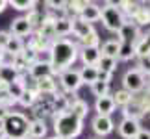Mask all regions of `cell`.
Segmentation results:
<instances>
[{
  "label": "cell",
  "mask_w": 150,
  "mask_h": 139,
  "mask_svg": "<svg viewBox=\"0 0 150 139\" xmlns=\"http://www.w3.org/2000/svg\"><path fill=\"white\" fill-rule=\"evenodd\" d=\"M78 52H80V46L76 41L69 37H61V39H56L54 43L50 45L48 48V63L52 67V74L59 76L61 72L72 69V65L76 63L78 60Z\"/></svg>",
  "instance_id": "6da1fadb"
},
{
  "label": "cell",
  "mask_w": 150,
  "mask_h": 139,
  "mask_svg": "<svg viewBox=\"0 0 150 139\" xmlns=\"http://www.w3.org/2000/svg\"><path fill=\"white\" fill-rule=\"evenodd\" d=\"M52 119H54V134L57 139H76L83 130V121L74 117L69 109L56 113Z\"/></svg>",
  "instance_id": "7a4b0ae2"
},
{
  "label": "cell",
  "mask_w": 150,
  "mask_h": 139,
  "mask_svg": "<svg viewBox=\"0 0 150 139\" xmlns=\"http://www.w3.org/2000/svg\"><path fill=\"white\" fill-rule=\"evenodd\" d=\"M0 126H2V130L6 134V139H24V137H28L30 119L21 111H11L9 117Z\"/></svg>",
  "instance_id": "3957f363"
},
{
  "label": "cell",
  "mask_w": 150,
  "mask_h": 139,
  "mask_svg": "<svg viewBox=\"0 0 150 139\" xmlns=\"http://www.w3.org/2000/svg\"><path fill=\"white\" fill-rule=\"evenodd\" d=\"M100 21H102L104 28L113 33H119V30L126 22L122 11L119 9V6L115 2H104L100 6Z\"/></svg>",
  "instance_id": "277c9868"
},
{
  "label": "cell",
  "mask_w": 150,
  "mask_h": 139,
  "mask_svg": "<svg viewBox=\"0 0 150 139\" xmlns=\"http://www.w3.org/2000/svg\"><path fill=\"white\" fill-rule=\"evenodd\" d=\"M145 87H146V76L143 72H139L137 69H130V71L124 72L122 89H126L132 95H137V93L145 91Z\"/></svg>",
  "instance_id": "5b68a950"
},
{
  "label": "cell",
  "mask_w": 150,
  "mask_h": 139,
  "mask_svg": "<svg viewBox=\"0 0 150 139\" xmlns=\"http://www.w3.org/2000/svg\"><path fill=\"white\" fill-rule=\"evenodd\" d=\"M59 85H61V91L65 93H76L80 87H82V80H80V72L78 69H69V71L61 72L59 76Z\"/></svg>",
  "instance_id": "8992f818"
},
{
  "label": "cell",
  "mask_w": 150,
  "mask_h": 139,
  "mask_svg": "<svg viewBox=\"0 0 150 139\" xmlns=\"http://www.w3.org/2000/svg\"><path fill=\"white\" fill-rule=\"evenodd\" d=\"M141 28L139 26H135L132 21H126L124 24H122V28L119 30V39L117 41L119 43H122V45H137V41H139V37H141Z\"/></svg>",
  "instance_id": "52a82bcc"
},
{
  "label": "cell",
  "mask_w": 150,
  "mask_h": 139,
  "mask_svg": "<svg viewBox=\"0 0 150 139\" xmlns=\"http://www.w3.org/2000/svg\"><path fill=\"white\" fill-rule=\"evenodd\" d=\"M91 124H93V132H95V134L98 135L100 139L106 137V135H109V134L115 130L113 119H111V117H104V115H96Z\"/></svg>",
  "instance_id": "ba28073f"
},
{
  "label": "cell",
  "mask_w": 150,
  "mask_h": 139,
  "mask_svg": "<svg viewBox=\"0 0 150 139\" xmlns=\"http://www.w3.org/2000/svg\"><path fill=\"white\" fill-rule=\"evenodd\" d=\"M139 130H141V123L134 119H122L117 126V132L122 139H135Z\"/></svg>",
  "instance_id": "9c48e42d"
},
{
  "label": "cell",
  "mask_w": 150,
  "mask_h": 139,
  "mask_svg": "<svg viewBox=\"0 0 150 139\" xmlns=\"http://www.w3.org/2000/svg\"><path fill=\"white\" fill-rule=\"evenodd\" d=\"M28 74L33 78V80H41V78H47V76H54L52 74V67L47 60H37L35 63H32L30 69H28Z\"/></svg>",
  "instance_id": "30bf717a"
},
{
  "label": "cell",
  "mask_w": 150,
  "mask_h": 139,
  "mask_svg": "<svg viewBox=\"0 0 150 139\" xmlns=\"http://www.w3.org/2000/svg\"><path fill=\"white\" fill-rule=\"evenodd\" d=\"M9 35L19 37V39L32 35V28H30V24H28V21L24 19V17H17V19L11 21V26H9Z\"/></svg>",
  "instance_id": "8fae6325"
},
{
  "label": "cell",
  "mask_w": 150,
  "mask_h": 139,
  "mask_svg": "<svg viewBox=\"0 0 150 139\" xmlns=\"http://www.w3.org/2000/svg\"><path fill=\"white\" fill-rule=\"evenodd\" d=\"M95 109H96V115H104V117H111V113L117 109L115 106V100L111 95H106V96H100L96 98L95 102Z\"/></svg>",
  "instance_id": "7c38bea8"
},
{
  "label": "cell",
  "mask_w": 150,
  "mask_h": 139,
  "mask_svg": "<svg viewBox=\"0 0 150 139\" xmlns=\"http://www.w3.org/2000/svg\"><path fill=\"white\" fill-rule=\"evenodd\" d=\"M71 28H72V35L78 39H83V37H87L91 32L95 30L93 28V24H89V22H85V21H82L80 17H76V19H72L71 21Z\"/></svg>",
  "instance_id": "4fadbf2b"
},
{
  "label": "cell",
  "mask_w": 150,
  "mask_h": 139,
  "mask_svg": "<svg viewBox=\"0 0 150 139\" xmlns=\"http://www.w3.org/2000/svg\"><path fill=\"white\" fill-rule=\"evenodd\" d=\"M135 26H148L150 24V2H139V8H137L135 15L130 19Z\"/></svg>",
  "instance_id": "5bb4252c"
},
{
  "label": "cell",
  "mask_w": 150,
  "mask_h": 139,
  "mask_svg": "<svg viewBox=\"0 0 150 139\" xmlns=\"http://www.w3.org/2000/svg\"><path fill=\"white\" fill-rule=\"evenodd\" d=\"M50 45H52V43L45 41V39H43V37H39L37 33H32V35H28V41L24 43L26 48H32V50L35 52L37 56H41L43 52H48Z\"/></svg>",
  "instance_id": "9a60e30c"
},
{
  "label": "cell",
  "mask_w": 150,
  "mask_h": 139,
  "mask_svg": "<svg viewBox=\"0 0 150 139\" xmlns=\"http://www.w3.org/2000/svg\"><path fill=\"white\" fill-rule=\"evenodd\" d=\"M100 56V48H80L78 52V57L82 60L83 67H96Z\"/></svg>",
  "instance_id": "2e32d148"
},
{
  "label": "cell",
  "mask_w": 150,
  "mask_h": 139,
  "mask_svg": "<svg viewBox=\"0 0 150 139\" xmlns=\"http://www.w3.org/2000/svg\"><path fill=\"white\" fill-rule=\"evenodd\" d=\"M122 119H134V121L145 119V113H143L139 102L135 100V96H132L130 104H126V106L122 108Z\"/></svg>",
  "instance_id": "e0dca14e"
},
{
  "label": "cell",
  "mask_w": 150,
  "mask_h": 139,
  "mask_svg": "<svg viewBox=\"0 0 150 139\" xmlns=\"http://www.w3.org/2000/svg\"><path fill=\"white\" fill-rule=\"evenodd\" d=\"M24 19L28 21V24H30V28H32V33H35V32L39 30V28L43 26L45 19H47V13H45V11H39V9L35 8V9L28 11V13L24 15Z\"/></svg>",
  "instance_id": "ac0fdd59"
},
{
  "label": "cell",
  "mask_w": 150,
  "mask_h": 139,
  "mask_svg": "<svg viewBox=\"0 0 150 139\" xmlns=\"http://www.w3.org/2000/svg\"><path fill=\"white\" fill-rule=\"evenodd\" d=\"M80 19L89 22V24H93V22L100 21V6L95 4V2H89L87 8H85L82 13H80Z\"/></svg>",
  "instance_id": "d6986e66"
},
{
  "label": "cell",
  "mask_w": 150,
  "mask_h": 139,
  "mask_svg": "<svg viewBox=\"0 0 150 139\" xmlns=\"http://www.w3.org/2000/svg\"><path fill=\"white\" fill-rule=\"evenodd\" d=\"M28 137L30 139H45L47 137V123L45 121H30Z\"/></svg>",
  "instance_id": "ffe728a7"
},
{
  "label": "cell",
  "mask_w": 150,
  "mask_h": 139,
  "mask_svg": "<svg viewBox=\"0 0 150 139\" xmlns=\"http://www.w3.org/2000/svg\"><path fill=\"white\" fill-rule=\"evenodd\" d=\"M143 56H150V28L141 33L139 41L135 45V57H143Z\"/></svg>",
  "instance_id": "44dd1931"
},
{
  "label": "cell",
  "mask_w": 150,
  "mask_h": 139,
  "mask_svg": "<svg viewBox=\"0 0 150 139\" xmlns=\"http://www.w3.org/2000/svg\"><path fill=\"white\" fill-rule=\"evenodd\" d=\"M0 82H4L8 85L19 82V72H17L9 63H2V65H0Z\"/></svg>",
  "instance_id": "7402d4cb"
},
{
  "label": "cell",
  "mask_w": 150,
  "mask_h": 139,
  "mask_svg": "<svg viewBox=\"0 0 150 139\" xmlns=\"http://www.w3.org/2000/svg\"><path fill=\"white\" fill-rule=\"evenodd\" d=\"M35 33H37L39 37H43L45 41H48V43H54L56 39H57V37H56V32H54V21H52V19H48V17L45 19L43 26L39 28V30H37Z\"/></svg>",
  "instance_id": "603a6c76"
},
{
  "label": "cell",
  "mask_w": 150,
  "mask_h": 139,
  "mask_svg": "<svg viewBox=\"0 0 150 139\" xmlns=\"http://www.w3.org/2000/svg\"><path fill=\"white\" fill-rule=\"evenodd\" d=\"M22 48H24V41L19 39V37H13V35H11L9 41H8V45H6V48H4V54L9 56V57H13V56H19L21 52H22Z\"/></svg>",
  "instance_id": "cb8c5ba5"
},
{
  "label": "cell",
  "mask_w": 150,
  "mask_h": 139,
  "mask_svg": "<svg viewBox=\"0 0 150 139\" xmlns=\"http://www.w3.org/2000/svg\"><path fill=\"white\" fill-rule=\"evenodd\" d=\"M119 48H120V43L117 41V39H109V41L102 43V46H100V54L106 56V57H113V60H117Z\"/></svg>",
  "instance_id": "d4e9b609"
},
{
  "label": "cell",
  "mask_w": 150,
  "mask_h": 139,
  "mask_svg": "<svg viewBox=\"0 0 150 139\" xmlns=\"http://www.w3.org/2000/svg\"><path fill=\"white\" fill-rule=\"evenodd\" d=\"M78 72H80L82 84H87V85H93L96 82V78H98V69L96 67H82L78 69Z\"/></svg>",
  "instance_id": "484cf974"
},
{
  "label": "cell",
  "mask_w": 150,
  "mask_h": 139,
  "mask_svg": "<svg viewBox=\"0 0 150 139\" xmlns=\"http://www.w3.org/2000/svg\"><path fill=\"white\" fill-rule=\"evenodd\" d=\"M37 93H57V82L54 76L37 80Z\"/></svg>",
  "instance_id": "4316f807"
},
{
  "label": "cell",
  "mask_w": 150,
  "mask_h": 139,
  "mask_svg": "<svg viewBox=\"0 0 150 139\" xmlns=\"http://www.w3.org/2000/svg\"><path fill=\"white\" fill-rule=\"evenodd\" d=\"M80 48H100V37H98V32L93 30L89 33L87 37L80 39V41H76Z\"/></svg>",
  "instance_id": "83f0119b"
},
{
  "label": "cell",
  "mask_w": 150,
  "mask_h": 139,
  "mask_svg": "<svg viewBox=\"0 0 150 139\" xmlns=\"http://www.w3.org/2000/svg\"><path fill=\"white\" fill-rule=\"evenodd\" d=\"M54 32H56V37H57V39L71 35V33H72V28H71V21H69V19H61V21H56V22H54Z\"/></svg>",
  "instance_id": "f1b7e54d"
},
{
  "label": "cell",
  "mask_w": 150,
  "mask_h": 139,
  "mask_svg": "<svg viewBox=\"0 0 150 139\" xmlns=\"http://www.w3.org/2000/svg\"><path fill=\"white\" fill-rule=\"evenodd\" d=\"M117 60H113V57H106V56H100L98 63H96V69L98 71H104L108 74H113L115 71H117Z\"/></svg>",
  "instance_id": "f546056e"
},
{
  "label": "cell",
  "mask_w": 150,
  "mask_h": 139,
  "mask_svg": "<svg viewBox=\"0 0 150 139\" xmlns=\"http://www.w3.org/2000/svg\"><path fill=\"white\" fill-rule=\"evenodd\" d=\"M15 98L9 95V85L8 84H4V82H0V106H6V108H13L15 106Z\"/></svg>",
  "instance_id": "4dcf8cb0"
},
{
  "label": "cell",
  "mask_w": 150,
  "mask_h": 139,
  "mask_svg": "<svg viewBox=\"0 0 150 139\" xmlns=\"http://www.w3.org/2000/svg\"><path fill=\"white\" fill-rule=\"evenodd\" d=\"M69 111H71L74 117H78L80 121H83L87 117V113H89V106H87V102H83L82 98H80L76 104H72V106L69 108Z\"/></svg>",
  "instance_id": "1f68e13d"
},
{
  "label": "cell",
  "mask_w": 150,
  "mask_h": 139,
  "mask_svg": "<svg viewBox=\"0 0 150 139\" xmlns=\"http://www.w3.org/2000/svg\"><path fill=\"white\" fill-rule=\"evenodd\" d=\"M111 96H113V100H115V106L122 109L126 104H130V100H132V96H134V95H132V93H128L126 89H117Z\"/></svg>",
  "instance_id": "d6a6232c"
},
{
  "label": "cell",
  "mask_w": 150,
  "mask_h": 139,
  "mask_svg": "<svg viewBox=\"0 0 150 139\" xmlns=\"http://www.w3.org/2000/svg\"><path fill=\"white\" fill-rule=\"evenodd\" d=\"M8 6H11V8L17 9V11H26L28 13V11L35 9L37 2H33V0H9Z\"/></svg>",
  "instance_id": "836d02e7"
},
{
  "label": "cell",
  "mask_w": 150,
  "mask_h": 139,
  "mask_svg": "<svg viewBox=\"0 0 150 139\" xmlns=\"http://www.w3.org/2000/svg\"><path fill=\"white\" fill-rule=\"evenodd\" d=\"M135 96V100L139 102V106L143 109V113H145V117H150V93L145 89V91H141V93H137Z\"/></svg>",
  "instance_id": "e575fe53"
},
{
  "label": "cell",
  "mask_w": 150,
  "mask_h": 139,
  "mask_svg": "<svg viewBox=\"0 0 150 139\" xmlns=\"http://www.w3.org/2000/svg\"><path fill=\"white\" fill-rule=\"evenodd\" d=\"M134 57H135V46L134 45H122V43H120L117 61H130V60H134Z\"/></svg>",
  "instance_id": "d590c367"
},
{
  "label": "cell",
  "mask_w": 150,
  "mask_h": 139,
  "mask_svg": "<svg viewBox=\"0 0 150 139\" xmlns=\"http://www.w3.org/2000/svg\"><path fill=\"white\" fill-rule=\"evenodd\" d=\"M37 100V93H32V91H22V95L17 98V104H21L22 108H32Z\"/></svg>",
  "instance_id": "8d00e7d4"
},
{
  "label": "cell",
  "mask_w": 150,
  "mask_h": 139,
  "mask_svg": "<svg viewBox=\"0 0 150 139\" xmlns=\"http://www.w3.org/2000/svg\"><path fill=\"white\" fill-rule=\"evenodd\" d=\"M91 91H93V95L96 96V98H100V96H106V95H109V84H106V82H96L91 85Z\"/></svg>",
  "instance_id": "74e56055"
},
{
  "label": "cell",
  "mask_w": 150,
  "mask_h": 139,
  "mask_svg": "<svg viewBox=\"0 0 150 139\" xmlns=\"http://www.w3.org/2000/svg\"><path fill=\"white\" fill-rule=\"evenodd\" d=\"M137 60V71L143 72L145 76L148 78V74H150V56H143V57H135Z\"/></svg>",
  "instance_id": "f35d334b"
},
{
  "label": "cell",
  "mask_w": 150,
  "mask_h": 139,
  "mask_svg": "<svg viewBox=\"0 0 150 139\" xmlns=\"http://www.w3.org/2000/svg\"><path fill=\"white\" fill-rule=\"evenodd\" d=\"M21 56L24 57V61L28 63V65H32V63H35V61L39 60V56L35 54V52H33L32 48H26V46H24V48H22V52H21Z\"/></svg>",
  "instance_id": "ab89813d"
},
{
  "label": "cell",
  "mask_w": 150,
  "mask_h": 139,
  "mask_svg": "<svg viewBox=\"0 0 150 139\" xmlns=\"http://www.w3.org/2000/svg\"><path fill=\"white\" fill-rule=\"evenodd\" d=\"M22 91H24V89H22V85H21L19 82H15V84H11V85H9V95L15 98V102H17V98L22 95Z\"/></svg>",
  "instance_id": "60d3db41"
},
{
  "label": "cell",
  "mask_w": 150,
  "mask_h": 139,
  "mask_svg": "<svg viewBox=\"0 0 150 139\" xmlns=\"http://www.w3.org/2000/svg\"><path fill=\"white\" fill-rule=\"evenodd\" d=\"M9 32H4V30H0V48H6V45H8V41H9Z\"/></svg>",
  "instance_id": "b9f144b4"
},
{
  "label": "cell",
  "mask_w": 150,
  "mask_h": 139,
  "mask_svg": "<svg viewBox=\"0 0 150 139\" xmlns=\"http://www.w3.org/2000/svg\"><path fill=\"white\" fill-rule=\"evenodd\" d=\"M111 78H113V74H108V72H104V71H98V82H106V84H109L111 82Z\"/></svg>",
  "instance_id": "7bdbcfd3"
},
{
  "label": "cell",
  "mask_w": 150,
  "mask_h": 139,
  "mask_svg": "<svg viewBox=\"0 0 150 139\" xmlns=\"http://www.w3.org/2000/svg\"><path fill=\"white\" fill-rule=\"evenodd\" d=\"M9 113H11V109H9V108H6V106H0V124H2L4 121L9 117Z\"/></svg>",
  "instance_id": "ee69618b"
},
{
  "label": "cell",
  "mask_w": 150,
  "mask_h": 139,
  "mask_svg": "<svg viewBox=\"0 0 150 139\" xmlns=\"http://www.w3.org/2000/svg\"><path fill=\"white\" fill-rule=\"evenodd\" d=\"M135 139H150V130L141 128V130H139V134L135 135Z\"/></svg>",
  "instance_id": "f6af8a7d"
},
{
  "label": "cell",
  "mask_w": 150,
  "mask_h": 139,
  "mask_svg": "<svg viewBox=\"0 0 150 139\" xmlns=\"http://www.w3.org/2000/svg\"><path fill=\"white\" fill-rule=\"evenodd\" d=\"M6 8H8V2H6V0H0V13H2Z\"/></svg>",
  "instance_id": "bcb514c9"
},
{
  "label": "cell",
  "mask_w": 150,
  "mask_h": 139,
  "mask_svg": "<svg viewBox=\"0 0 150 139\" xmlns=\"http://www.w3.org/2000/svg\"><path fill=\"white\" fill-rule=\"evenodd\" d=\"M6 61V54H4V50L0 48V65H2V63Z\"/></svg>",
  "instance_id": "7dc6e473"
},
{
  "label": "cell",
  "mask_w": 150,
  "mask_h": 139,
  "mask_svg": "<svg viewBox=\"0 0 150 139\" xmlns=\"http://www.w3.org/2000/svg\"><path fill=\"white\" fill-rule=\"evenodd\" d=\"M0 139H6V134H4V130H2V126H0Z\"/></svg>",
  "instance_id": "c3c4849f"
},
{
  "label": "cell",
  "mask_w": 150,
  "mask_h": 139,
  "mask_svg": "<svg viewBox=\"0 0 150 139\" xmlns=\"http://www.w3.org/2000/svg\"><path fill=\"white\" fill-rule=\"evenodd\" d=\"M148 93H150V78H146V87H145Z\"/></svg>",
  "instance_id": "681fc988"
},
{
  "label": "cell",
  "mask_w": 150,
  "mask_h": 139,
  "mask_svg": "<svg viewBox=\"0 0 150 139\" xmlns=\"http://www.w3.org/2000/svg\"><path fill=\"white\" fill-rule=\"evenodd\" d=\"M48 139H57V137H48Z\"/></svg>",
  "instance_id": "f907efd6"
},
{
  "label": "cell",
  "mask_w": 150,
  "mask_h": 139,
  "mask_svg": "<svg viewBox=\"0 0 150 139\" xmlns=\"http://www.w3.org/2000/svg\"><path fill=\"white\" fill-rule=\"evenodd\" d=\"M93 139H100V137H93Z\"/></svg>",
  "instance_id": "816d5d0a"
},
{
  "label": "cell",
  "mask_w": 150,
  "mask_h": 139,
  "mask_svg": "<svg viewBox=\"0 0 150 139\" xmlns=\"http://www.w3.org/2000/svg\"><path fill=\"white\" fill-rule=\"evenodd\" d=\"M24 139H30V137H24Z\"/></svg>",
  "instance_id": "f5cc1de1"
},
{
  "label": "cell",
  "mask_w": 150,
  "mask_h": 139,
  "mask_svg": "<svg viewBox=\"0 0 150 139\" xmlns=\"http://www.w3.org/2000/svg\"><path fill=\"white\" fill-rule=\"evenodd\" d=\"M148 78H150V74H148Z\"/></svg>",
  "instance_id": "db71d44e"
}]
</instances>
